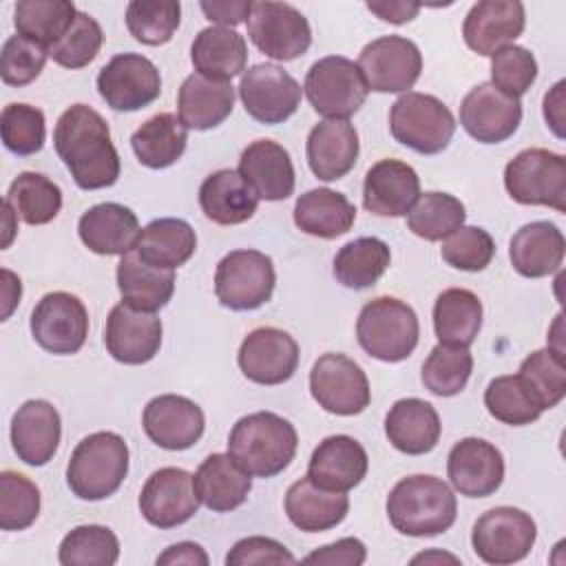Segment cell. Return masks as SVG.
<instances>
[{"label":"cell","instance_id":"6da1fadb","mask_svg":"<svg viewBox=\"0 0 566 566\" xmlns=\"http://www.w3.org/2000/svg\"><path fill=\"white\" fill-rule=\"evenodd\" d=\"M53 146L82 190L108 188L119 179V155L106 119L86 104L69 106L53 130Z\"/></svg>","mask_w":566,"mask_h":566},{"label":"cell","instance_id":"7a4b0ae2","mask_svg":"<svg viewBox=\"0 0 566 566\" xmlns=\"http://www.w3.org/2000/svg\"><path fill=\"white\" fill-rule=\"evenodd\" d=\"M298 433L290 420L272 411H254L237 420L228 438V453L256 478H274L296 455Z\"/></svg>","mask_w":566,"mask_h":566},{"label":"cell","instance_id":"3957f363","mask_svg":"<svg viewBox=\"0 0 566 566\" xmlns=\"http://www.w3.org/2000/svg\"><path fill=\"white\" fill-rule=\"evenodd\" d=\"M458 515L451 486L436 475H407L387 495L391 526L409 537H431L449 531Z\"/></svg>","mask_w":566,"mask_h":566},{"label":"cell","instance_id":"277c9868","mask_svg":"<svg viewBox=\"0 0 566 566\" xmlns=\"http://www.w3.org/2000/svg\"><path fill=\"white\" fill-rule=\"evenodd\" d=\"M128 473V447L119 433L97 431L77 442L66 464V484L80 500L113 495Z\"/></svg>","mask_w":566,"mask_h":566},{"label":"cell","instance_id":"5b68a950","mask_svg":"<svg viewBox=\"0 0 566 566\" xmlns=\"http://www.w3.org/2000/svg\"><path fill=\"white\" fill-rule=\"evenodd\" d=\"M358 345L382 363L411 356L420 338V323L411 305L394 296H378L363 305L356 321Z\"/></svg>","mask_w":566,"mask_h":566},{"label":"cell","instance_id":"8992f818","mask_svg":"<svg viewBox=\"0 0 566 566\" xmlns=\"http://www.w3.org/2000/svg\"><path fill=\"white\" fill-rule=\"evenodd\" d=\"M389 130L402 146L420 155H438L449 146L455 119L442 99L407 91L391 104Z\"/></svg>","mask_w":566,"mask_h":566},{"label":"cell","instance_id":"52a82bcc","mask_svg":"<svg viewBox=\"0 0 566 566\" xmlns=\"http://www.w3.org/2000/svg\"><path fill=\"white\" fill-rule=\"evenodd\" d=\"M504 188L522 206L566 212V159L546 148L520 150L504 168Z\"/></svg>","mask_w":566,"mask_h":566},{"label":"cell","instance_id":"ba28073f","mask_svg":"<svg viewBox=\"0 0 566 566\" xmlns=\"http://www.w3.org/2000/svg\"><path fill=\"white\" fill-rule=\"evenodd\" d=\"M303 91L312 108L327 119L352 117L369 93L358 64L343 55L316 60L305 75Z\"/></svg>","mask_w":566,"mask_h":566},{"label":"cell","instance_id":"9c48e42d","mask_svg":"<svg viewBox=\"0 0 566 566\" xmlns=\"http://www.w3.org/2000/svg\"><path fill=\"white\" fill-rule=\"evenodd\" d=\"M274 285V263L259 250H232L217 263L214 294L228 310L248 312L261 307L272 298Z\"/></svg>","mask_w":566,"mask_h":566},{"label":"cell","instance_id":"30bf717a","mask_svg":"<svg viewBox=\"0 0 566 566\" xmlns=\"http://www.w3.org/2000/svg\"><path fill=\"white\" fill-rule=\"evenodd\" d=\"M537 539L533 517L515 506H495L482 513L471 531L475 555L493 566H506L524 559Z\"/></svg>","mask_w":566,"mask_h":566},{"label":"cell","instance_id":"8fae6325","mask_svg":"<svg viewBox=\"0 0 566 566\" xmlns=\"http://www.w3.org/2000/svg\"><path fill=\"white\" fill-rule=\"evenodd\" d=\"M245 24L252 44L279 62L301 57L312 44L307 18L287 2H252Z\"/></svg>","mask_w":566,"mask_h":566},{"label":"cell","instance_id":"7c38bea8","mask_svg":"<svg viewBox=\"0 0 566 566\" xmlns=\"http://www.w3.org/2000/svg\"><path fill=\"white\" fill-rule=\"evenodd\" d=\"M312 398L329 413L356 416L369 407L371 389L365 371L345 354H323L310 371Z\"/></svg>","mask_w":566,"mask_h":566},{"label":"cell","instance_id":"4fadbf2b","mask_svg":"<svg viewBox=\"0 0 566 566\" xmlns=\"http://www.w3.org/2000/svg\"><path fill=\"white\" fill-rule=\"evenodd\" d=\"M29 327L44 352L57 356L75 354L88 336V312L75 294L49 292L35 303Z\"/></svg>","mask_w":566,"mask_h":566},{"label":"cell","instance_id":"5bb4252c","mask_svg":"<svg viewBox=\"0 0 566 566\" xmlns=\"http://www.w3.org/2000/svg\"><path fill=\"white\" fill-rule=\"evenodd\" d=\"M356 64L369 91L405 93L420 77L422 55L411 40L402 35H382L365 44Z\"/></svg>","mask_w":566,"mask_h":566},{"label":"cell","instance_id":"9a60e30c","mask_svg":"<svg viewBox=\"0 0 566 566\" xmlns=\"http://www.w3.org/2000/svg\"><path fill=\"white\" fill-rule=\"evenodd\" d=\"M301 84L276 64H254L243 71L239 97L245 113L268 126L283 124L301 106Z\"/></svg>","mask_w":566,"mask_h":566},{"label":"cell","instance_id":"2e32d148","mask_svg":"<svg viewBox=\"0 0 566 566\" xmlns=\"http://www.w3.org/2000/svg\"><path fill=\"white\" fill-rule=\"evenodd\" d=\"M97 91L113 111H139L150 106L161 93L157 66L139 53H119L97 73Z\"/></svg>","mask_w":566,"mask_h":566},{"label":"cell","instance_id":"e0dca14e","mask_svg":"<svg viewBox=\"0 0 566 566\" xmlns=\"http://www.w3.org/2000/svg\"><path fill=\"white\" fill-rule=\"evenodd\" d=\"M298 343L279 327L252 329L237 354L239 369L256 385L287 382L298 367Z\"/></svg>","mask_w":566,"mask_h":566},{"label":"cell","instance_id":"ac0fdd59","mask_svg":"<svg viewBox=\"0 0 566 566\" xmlns=\"http://www.w3.org/2000/svg\"><path fill=\"white\" fill-rule=\"evenodd\" d=\"M199 504L192 475L177 467L157 469L139 493V511L157 528H175L188 522Z\"/></svg>","mask_w":566,"mask_h":566},{"label":"cell","instance_id":"d6986e66","mask_svg":"<svg viewBox=\"0 0 566 566\" xmlns=\"http://www.w3.org/2000/svg\"><path fill=\"white\" fill-rule=\"evenodd\" d=\"M522 122V104L491 82L473 86L460 104L462 128L480 144H500L513 137Z\"/></svg>","mask_w":566,"mask_h":566},{"label":"cell","instance_id":"ffe728a7","mask_svg":"<svg viewBox=\"0 0 566 566\" xmlns=\"http://www.w3.org/2000/svg\"><path fill=\"white\" fill-rule=\"evenodd\" d=\"M104 343L117 363L144 365L161 347V321L155 312H144L122 301L108 312Z\"/></svg>","mask_w":566,"mask_h":566},{"label":"cell","instance_id":"44dd1931","mask_svg":"<svg viewBox=\"0 0 566 566\" xmlns=\"http://www.w3.org/2000/svg\"><path fill=\"white\" fill-rule=\"evenodd\" d=\"M142 427L157 447L184 451L199 442L206 429V418L195 400L177 394H161L144 407Z\"/></svg>","mask_w":566,"mask_h":566},{"label":"cell","instance_id":"7402d4cb","mask_svg":"<svg viewBox=\"0 0 566 566\" xmlns=\"http://www.w3.org/2000/svg\"><path fill=\"white\" fill-rule=\"evenodd\" d=\"M451 486L464 497H489L504 480L502 451L482 438H462L447 458Z\"/></svg>","mask_w":566,"mask_h":566},{"label":"cell","instance_id":"603a6c76","mask_svg":"<svg viewBox=\"0 0 566 566\" xmlns=\"http://www.w3.org/2000/svg\"><path fill=\"white\" fill-rule=\"evenodd\" d=\"M526 24L524 4L517 0H480L475 2L462 24L464 42L478 55H493L513 44Z\"/></svg>","mask_w":566,"mask_h":566},{"label":"cell","instance_id":"cb8c5ba5","mask_svg":"<svg viewBox=\"0 0 566 566\" xmlns=\"http://www.w3.org/2000/svg\"><path fill=\"white\" fill-rule=\"evenodd\" d=\"M420 197L418 172L400 159L376 161L363 181V206L378 217H405Z\"/></svg>","mask_w":566,"mask_h":566},{"label":"cell","instance_id":"d4e9b609","mask_svg":"<svg viewBox=\"0 0 566 566\" xmlns=\"http://www.w3.org/2000/svg\"><path fill=\"white\" fill-rule=\"evenodd\" d=\"M62 438V420L49 400H27L11 418V444L29 467L53 460Z\"/></svg>","mask_w":566,"mask_h":566},{"label":"cell","instance_id":"484cf974","mask_svg":"<svg viewBox=\"0 0 566 566\" xmlns=\"http://www.w3.org/2000/svg\"><path fill=\"white\" fill-rule=\"evenodd\" d=\"M369 458L358 440L345 433L327 436L312 451L307 478L327 491H343L358 486L367 475Z\"/></svg>","mask_w":566,"mask_h":566},{"label":"cell","instance_id":"4316f807","mask_svg":"<svg viewBox=\"0 0 566 566\" xmlns=\"http://www.w3.org/2000/svg\"><path fill=\"white\" fill-rule=\"evenodd\" d=\"M239 175L265 201H283L294 192L296 179L290 153L272 139H256L243 148Z\"/></svg>","mask_w":566,"mask_h":566},{"label":"cell","instance_id":"83f0119b","mask_svg":"<svg viewBox=\"0 0 566 566\" xmlns=\"http://www.w3.org/2000/svg\"><path fill=\"white\" fill-rule=\"evenodd\" d=\"M358 133L347 119L318 122L305 144L310 170L323 181H336L345 177L358 159Z\"/></svg>","mask_w":566,"mask_h":566},{"label":"cell","instance_id":"f1b7e54d","mask_svg":"<svg viewBox=\"0 0 566 566\" xmlns=\"http://www.w3.org/2000/svg\"><path fill=\"white\" fill-rule=\"evenodd\" d=\"M77 234L91 252L102 256H122L135 248L142 228L130 208L106 201L88 208L80 217Z\"/></svg>","mask_w":566,"mask_h":566},{"label":"cell","instance_id":"f546056e","mask_svg":"<svg viewBox=\"0 0 566 566\" xmlns=\"http://www.w3.org/2000/svg\"><path fill=\"white\" fill-rule=\"evenodd\" d=\"M564 234L551 221H533L522 226L509 243L511 265L526 279H542L557 272L564 261Z\"/></svg>","mask_w":566,"mask_h":566},{"label":"cell","instance_id":"4dcf8cb0","mask_svg":"<svg viewBox=\"0 0 566 566\" xmlns=\"http://www.w3.org/2000/svg\"><path fill=\"white\" fill-rule=\"evenodd\" d=\"M442 433L436 407L422 398H402L394 402L385 418V436L407 455L429 453Z\"/></svg>","mask_w":566,"mask_h":566},{"label":"cell","instance_id":"1f68e13d","mask_svg":"<svg viewBox=\"0 0 566 566\" xmlns=\"http://www.w3.org/2000/svg\"><path fill=\"white\" fill-rule=\"evenodd\" d=\"M197 497L214 513L239 509L252 489V475L230 453L208 455L192 475Z\"/></svg>","mask_w":566,"mask_h":566},{"label":"cell","instance_id":"d6a6232c","mask_svg":"<svg viewBox=\"0 0 566 566\" xmlns=\"http://www.w3.org/2000/svg\"><path fill=\"white\" fill-rule=\"evenodd\" d=\"M234 108V86L208 80L199 73L188 75L177 93V113L186 128L210 130L226 122Z\"/></svg>","mask_w":566,"mask_h":566},{"label":"cell","instance_id":"836d02e7","mask_svg":"<svg viewBox=\"0 0 566 566\" xmlns=\"http://www.w3.org/2000/svg\"><path fill=\"white\" fill-rule=\"evenodd\" d=\"M349 511V497L343 491L316 486L307 475L296 480L285 493V513L290 522L305 533H321L338 526Z\"/></svg>","mask_w":566,"mask_h":566},{"label":"cell","instance_id":"e575fe53","mask_svg":"<svg viewBox=\"0 0 566 566\" xmlns=\"http://www.w3.org/2000/svg\"><path fill=\"white\" fill-rule=\"evenodd\" d=\"M199 206L212 223L237 226L252 219L259 206V197L239 175V170L223 168L201 181Z\"/></svg>","mask_w":566,"mask_h":566},{"label":"cell","instance_id":"d590c367","mask_svg":"<svg viewBox=\"0 0 566 566\" xmlns=\"http://www.w3.org/2000/svg\"><path fill=\"white\" fill-rule=\"evenodd\" d=\"M190 60L199 75L217 82H230L248 64V46L241 33L230 27L201 29L190 46Z\"/></svg>","mask_w":566,"mask_h":566},{"label":"cell","instance_id":"8d00e7d4","mask_svg":"<svg viewBox=\"0 0 566 566\" xmlns=\"http://www.w3.org/2000/svg\"><path fill=\"white\" fill-rule=\"evenodd\" d=\"M115 276L122 301L144 312L161 310L175 292V272L148 265L139 259L135 248L122 254Z\"/></svg>","mask_w":566,"mask_h":566},{"label":"cell","instance_id":"74e56055","mask_svg":"<svg viewBox=\"0 0 566 566\" xmlns=\"http://www.w3.org/2000/svg\"><path fill=\"white\" fill-rule=\"evenodd\" d=\"M356 221L354 203L332 188L303 192L294 203V223L301 232L318 239H336L352 230Z\"/></svg>","mask_w":566,"mask_h":566},{"label":"cell","instance_id":"f35d334b","mask_svg":"<svg viewBox=\"0 0 566 566\" xmlns=\"http://www.w3.org/2000/svg\"><path fill=\"white\" fill-rule=\"evenodd\" d=\"M197 250V234L192 226L184 219L164 217L150 221L142 228V234L135 243V252L142 261L155 268L175 270L184 265Z\"/></svg>","mask_w":566,"mask_h":566},{"label":"cell","instance_id":"ab89813d","mask_svg":"<svg viewBox=\"0 0 566 566\" xmlns=\"http://www.w3.org/2000/svg\"><path fill=\"white\" fill-rule=\"evenodd\" d=\"M188 130L172 113H159L146 119L130 137L137 161L146 168L161 170L172 166L186 150Z\"/></svg>","mask_w":566,"mask_h":566},{"label":"cell","instance_id":"60d3db41","mask_svg":"<svg viewBox=\"0 0 566 566\" xmlns=\"http://www.w3.org/2000/svg\"><path fill=\"white\" fill-rule=\"evenodd\" d=\"M482 327V303L464 287L444 290L433 303V332L444 345L469 347Z\"/></svg>","mask_w":566,"mask_h":566},{"label":"cell","instance_id":"b9f144b4","mask_svg":"<svg viewBox=\"0 0 566 566\" xmlns=\"http://www.w3.org/2000/svg\"><path fill=\"white\" fill-rule=\"evenodd\" d=\"M391 252L382 239L360 237L345 243L334 256V276L349 290H367L389 268Z\"/></svg>","mask_w":566,"mask_h":566},{"label":"cell","instance_id":"7bdbcfd3","mask_svg":"<svg viewBox=\"0 0 566 566\" xmlns=\"http://www.w3.org/2000/svg\"><path fill=\"white\" fill-rule=\"evenodd\" d=\"M77 9L69 0H22L15 4L13 24L18 35H24L46 51L53 46L75 20Z\"/></svg>","mask_w":566,"mask_h":566},{"label":"cell","instance_id":"ee69618b","mask_svg":"<svg viewBox=\"0 0 566 566\" xmlns=\"http://www.w3.org/2000/svg\"><path fill=\"white\" fill-rule=\"evenodd\" d=\"M15 214L29 226H44L62 210V190L42 172H20L7 192V199Z\"/></svg>","mask_w":566,"mask_h":566},{"label":"cell","instance_id":"f6af8a7d","mask_svg":"<svg viewBox=\"0 0 566 566\" xmlns=\"http://www.w3.org/2000/svg\"><path fill=\"white\" fill-rule=\"evenodd\" d=\"M464 203L449 192H424L407 212L409 230L424 241H442L464 226Z\"/></svg>","mask_w":566,"mask_h":566},{"label":"cell","instance_id":"bcb514c9","mask_svg":"<svg viewBox=\"0 0 566 566\" xmlns=\"http://www.w3.org/2000/svg\"><path fill=\"white\" fill-rule=\"evenodd\" d=\"M119 557L117 535L102 524L75 526L64 535L57 551L62 566H113Z\"/></svg>","mask_w":566,"mask_h":566},{"label":"cell","instance_id":"7dc6e473","mask_svg":"<svg viewBox=\"0 0 566 566\" xmlns=\"http://www.w3.org/2000/svg\"><path fill=\"white\" fill-rule=\"evenodd\" d=\"M473 371V356L469 347L438 343L422 363V385L442 398L460 394Z\"/></svg>","mask_w":566,"mask_h":566},{"label":"cell","instance_id":"c3c4849f","mask_svg":"<svg viewBox=\"0 0 566 566\" xmlns=\"http://www.w3.org/2000/svg\"><path fill=\"white\" fill-rule=\"evenodd\" d=\"M484 407L495 420L511 427L531 424L542 416V407L517 374L493 378L484 389Z\"/></svg>","mask_w":566,"mask_h":566},{"label":"cell","instance_id":"681fc988","mask_svg":"<svg viewBox=\"0 0 566 566\" xmlns=\"http://www.w3.org/2000/svg\"><path fill=\"white\" fill-rule=\"evenodd\" d=\"M517 376L528 387V391L533 394V398L537 400L542 411L559 405L566 394L564 356L553 352L551 347L528 354L522 360Z\"/></svg>","mask_w":566,"mask_h":566},{"label":"cell","instance_id":"f907efd6","mask_svg":"<svg viewBox=\"0 0 566 566\" xmlns=\"http://www.w3.org/2000/svg\"><path fill=\"white\" fill-rule=\"evenodd\" d=\"M179 2H144L133 0L126 7V27L130 35L148 46L166 44L179 29Z\"/></svg>","mask_w":566,"mask_h":566},{"label":"cell","instance_id":"816d5d0a","mask_svg":"<svg viewBox=\"0 0 566 566\" xmlns=\"http://www.w3.org/2000/svg\"><path fill=\"white\" fill-rule=\"evenodd\" d=\"M40 515V489L18 471L0 473V528L24 531Z\"/></svg>","mask_w":566,"mask_h":566},{"label":"cell","instance_id":"f5cc1de1","mask_svg":"<svg viewBox=\"0 0 566 566\" xmlns=\"http://www.w3.org/2000/svg\"><path fill=\"white\" fill-rule=\"evenodd\" d=\"M0 135L7 146L18 157H29L42 150L46 139L44 113L31 104H9L0 115Z\"/></svg>","mask_w":566,"mask_h":566},{"label":"cell","instance_id":"db71d44e","mask_svg":"<svg viewBox=\"0 0 566 566\" xmlns=\"http://www.w3.org/2000/svg\"><path fill=\"white\" fill-rule=\"evenodd\" d=\"M102 42L104 33L97 20L84 11H77L66 33L53 46H49V57L64 69H82L97 57Z\"/></svg>","mask_w":566,"mask_h":566},{"label":"cell","instance_id":"11a10c76","mask_svg":"<svg viewBox=\"0 0 566 566\" xmlns=\"http://www.w3.org/2000/svg\"><path fill=\"white\" fill-rule=\"evenodd\" d=\"M537 80L535 55L517 44H509L491 55V84L509 97L520 99Z\"/></svg>","mask_w":566,"mask_h":566},{"label":"cell","instance_id":"9f6ffc18","mask_svg":"<svg viewBox=\"0 0 566 566\" xmlns=\"http://www.w3.org/2000/svg\"><path fill=\"white\" fill-rule=\"evenodd\" d=\"M442 259L464 272H482L495 256L493 237L478 226H460L442 241Z\"/></svg>","mask_w":566,"mask_h":566},{"label":"cell","instance_id":"6f0895ef","mask_svg":"<svg viewBox=\"0 0 566 566\" xmlns=\"http://www.w3.org/2000/svg\"><path fill=\"white\" fill-rule=\"evenodd\" d=\"M46 57L49 51L42 44L24 35H11L2 44L0 77L7 86H27L42 73Z\"/></svg>","mask_w":566,"mask_h":566},{"label":"cell","instance_id":"680465c9","mask_svg":"<svg viewBox=\"0 0 566 566\" xmlns=\"http://www.w3.org/2000/svg\"><path fill=\"white\" fill-rule=\"evenodd\" d=\"M296 557L276 539L252 535L239 539L226 555L228 566H252V564H294Z\"/></svg>","mask_w":566,"mask_h":566},{"label":"cell","instance_id":"91938a15","mask_svg":"<svg viewBox=\"0 0 566 566\" xmlns=\"http://www.w3.org/2000/svg\"><path fill=\"white\" fill-rule=\"evenodd\" d=\"M367 559V548L356 537H343L334 544H325L303 557L305 564H325V566H360Z\"/></svg>","mask_w":566,"mask_h":566},{"label":"cell","instance_id":"94428289","mask_svg":"<svg viewBox=\"0 0 566 566\" xmlns=\"http://www.w3.org/2000/svg\"><path fill=\"white\" fill-rule=\"evenodd\" d=\"M201 11L210 22H217L219 27H237L239 22L248 20L252 11V2L245 0H212L201 2Z\"/></svg>","mask_w":566,"mask_h":566},{"label":"cell","instance_id":"6125c7cd","mask_svg":"<svg viewBox=\"0 0 566 566\" xmlns=\"http://www.w3.org/2000/svg\"><path fill=\"white\" fill-rule=\"evenodd\" d=\"M208 555L206 551L195 544V542H179L168 546L159 557H157V566H175V564H186V566H208Z\"/></svg>","mask_w":566,"mask_h":566},{"label":"cell","instance_id":"be15d7a7","mask_svg":"<svg viewBox=\"0 0 566 566\" xmlns=\"http://www.w3.org/2000/svg\"><path fill=\"white\" fill-rule=\"evenodd\" d=\"M367 9L376 13L380 20L391 22V24H405L413 20L420 11L418 2H367Z\"/></svg>","mask_w":566,"mask_h":566},{"label":"cell","instance_id":"e7e4bbea","mask_svg":"<svg viewBox=\"0 0 566 566\" xmlns=\"http://www.w3.org/2000/svg\"><path fill=\"white\" fill-rule=\"evenodd\" d=\"M564 80H559L546 95H544V119H546V126H551V130L562 139L564 137V130H562V124H564Z\"/></svg>","mask_w":566,"mask_h":566},{"label":"cell","instance_id":"03108f58","mask_svg":"<svg viewBox=\"0 0 566 566\" xmlns=\"http://www.w3.org/2000/svg\"><path fill=\"white\" fill-rule=\"evenodd\" d=\"M2 301H4V307H2V321H7L13 312V307L20 303V296H22V283L20 279L11 272V270H2Z\"/></svg>","mask_w":566,"mask_h":566},{"label":"cell","instance_id":"003e7915","mask_svg":"<svg viewBox=\"0 0 566 566\" xmlns=\"http://www.w3.org/2000/svg\"><path fill=\"white\" fill-rule=\"evenodd\" d=\"M429 559H449V562H458V557H453V555H427V553H422V555H418V557H413V564L416 562H429Z\"/></svg>","mask_w":566,"mask_h":566}]
</instances>
